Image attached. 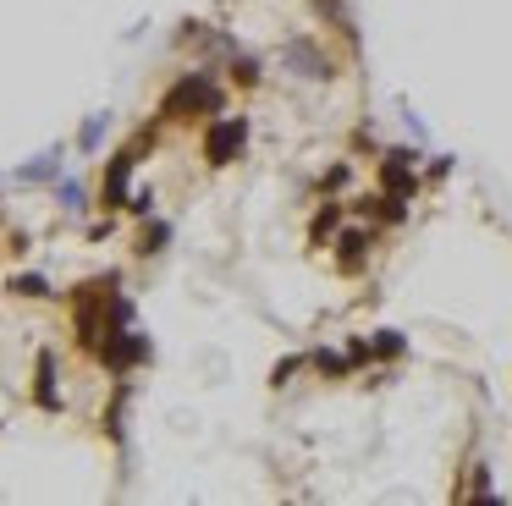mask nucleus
Listing matches in <instances>:
<instances>
[{"label":"nucleus","instance_id":"nucleus-2","mask_svg":"<svg viewBox=\"0 0 512 506\" xmlns=\"http://www.w3.org/2000/svg\"><path fill=\"white\" fill-rule=\"evenodd\" d=\"M243 138H248V121H243V116L215 121V127H210V138H204V154H210V165H226L237 149H243Z\"/></svg>","mask_w":512,"mask_h":506},{"label":"nucleus","instance_id":"nucleus-4","mask_svg":"<svg viewBox=\"0 0 512 506\" xmlns=\"http://www.w3.org/2000/svg\"><path fill=\"white\" fill-rule=\"evenodd\" d=\"M39 407H61V396H56V358H39Z\"/></svg>","mask_w":512,"mask_h":506},{"label":"nucleus","instance_id":"nucleus-5","mask_svg":"<svg viewBox=\"0 0 512 506\" xmlns=\"http://www.w3.org/2000/svg\"><path fill=\"white\" fill-rule=\"evenodd\" d=\"M12 292H23V297H50V286H45V275H17Z\"/></svg>","mask_w":512,"mask_h":506},{"label":"nucleus","instance_id":"nucleus-6","mask_svg":"<svg viewBox=\"0 0 512 506\" xmlns=\"http://www.w3.org/2000/svg\"><path fill=\"white\" fill-rule=\"evenodd\" d=\"M160 242H166V226H149V231H144V248H138V253H155Z\"/></svg>","mask_w":512,"mask_h":506},{"label":"nucleus","instance_id":"nucleus-3","mask_svg":"<svg viewBox=\"0 0 512 506\" xmlns=\"http://www.w3.org/2000/svg\"><path fill=\"white\" fill-rule=\"evenodd\" d=\"M127 176H133V154H116L111 171H105V204H127Z\"/></svg>","mask_w":512,"mask_h":506},{"label":"nucleus","instance_id":"nucleus-1","mask_svg":"<svg viewBox=\"0 0 512 506\" xmlns=\"http://www.w3.org/2000/svg\"><path fill=\"white\" fill-rule=\"evenodd\" d=\"M215 105H221V94H215V83H210L204 72H193V77H182V83L166 94V105H160V116L182 121V116H193V110H215Z\"/></svg>","mask_w":512,"mask_h":506}]
</instances>
